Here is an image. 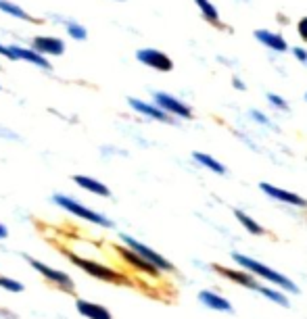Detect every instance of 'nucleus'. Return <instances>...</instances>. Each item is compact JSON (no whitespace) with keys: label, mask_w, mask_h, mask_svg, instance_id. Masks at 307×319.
<instances>
[{"label":"nucleus","mask_w":307,"mask_h":319,"mask_svg":"<svg viewBox=\"0 0 307 319\" xmlns=\"http://www.w3.org/2000/svg\"><path fill=\"white\" fill-rule=\"evenodd\" d=\"M52 203H54L56 207H61L63 211H67V213H71V215H75V217L84 219V221L97 223V226H103V228H113V221H111L109 217H105V215H103V213H99V211H92L90 207L82 205L80 201H75V198H71V196H65V194H54V196H52Z\"/></svg>","instance_id":"nucleus-1"},{"label":"nucleus","mask_w":307,"mask_h":319,"mask_svg":"<svg viewBox=\"0 0 307 319\" xmlns=\"http://www.w3.org/2000/svg\"><path fill=\"white\" fill-rule=\"evenodd\" d=\"M232 259H234L240 267L249 269L251 273H255V275H259V277H263V280H267V282H272V284H278V286H282V288H286V290H291V292H299L297 284H293V282H291L289 277H284L282 273H278V271H274V269H270V267L257 263L255 259H249V257H244V254H238V252L232 254Z\"/></svg>","instance_id":"nucleus-2"},{"label":"nucleus","mask_w":307,"mask_h":319,"mask_svg":"<svg viewBox=\"0 0 307 319\" xmlns=\"http://www.w3.org/2000/svg\"><path fill=\"white\" fill-rule=\"evenodd\" d=\"M136 58H138V63H142V65L155 69V71H161V73H167L174 69V61L157 48H140L136 52Z\"/></svg>","instance_id":"nucleus-3"},{"label":"nucleus","mask_w":307,"mask_h":319,"mask_svg":"<svg viewBox=\"0 0 307 319\" xmlns=\"http://www.w3.org/2000/svg\"><path fill=\"white\" fill-rule=\"evenodd\" d=\"M152 103H155L157 107H161L171 117H180V119H190L193 117V109L188 105H184L182 101H178L176 96H171V94L155 92L152 94Z\"/></svg>","instance_id":"nucleus-4"},{"label":"nucleus","mask_w":307,"mask_h":319,"mask_svg":"<svg viewBox=\"0 0 307 319\" xmlns=\"http://www.w3.org/2000/svg\"><path fill=\"white\" fill-rule=\"evenodd\" d=\"M69 259H71V263L73 265H78V267H82L88 275H92V277H99V280H105V282H124V275H119L115 269H111V267H105V265H101V263H94V261H88V259H80V257H75V254H69Z\"/></svg>","instance_id":"nucleus-5"},{"label":"nucleus","mask_w":307,"mask_h":319,"mask_svg":"<svg viewBox=\"0 0 307 319\" xmlns=\"http://www.w3.org/2000/svg\"><path fill=\"white\" fill-rule=\"evenodd\" d=\"M121 240H124V244H126V246H130L132 250H136V252L140 254V257H144L146 261H150L155 267H159L161 271H169V269H174V267H171V263H169L165 257H161L159 252H155L152 248H148L146 244H142V242L134 240L132 236H128V234H121Z\"/></svg>","instance_id":"nucleus-6"},{"label":"nucleus","mask_w":307,"mask_h":319,"mask_svg":"<svg viewBox=\"0 0 307 319\" xmlns=\"http://www.w3.org/2000/svg\"><path fill=\"white\" fill-rule=\"evenodd\" d=\"M25 259H27V263L32 265L42 277L50 280L52 284L59 286V288H63L65 292H71V290H73V282H71V277H69L67 273L59 271V269H52V267H48L46 263H40V261H36V259H29V257H25Z\"/></svg>","instance_id":"nucleus-7"},{"label":"nucleus","mask_w":307,"mask_h":319,"mask_svg":"<svg viewBox=\"0 0 307 319\" xmlns=\"http://www.w3.org/2000/svg\"><path fill=\"white\" fill-rule=\"evenodd\" d=\"M11 61H25V63H32V65L44 69V71H50L52 65L48 63V58L44 54H40L38 50L34 48H25V46H19V44H11Z\"/></svg>","instance_id":"nucleus-8"},{"label":"nucleus","mask_w":307,"mask_h":319,"mask_svg":"<svg viewBox=\"0 0 307 319\" xmlns=\"http://www.w3.org/2000/svg\"><path fill=\"white\" fill-rule=\"evenodd\" d=\"M128 105H130L136 113H140V115H144V117H148V119H152V121L174 123V117L167 115V113H165L161 107H157L155 103H146V101H140V98H128Z\"/></svg>","instance_id":"nucleus-9"},{"label":"nucleus","mask_w":307,"mask_h":319,"mask_svg":"<svg viewBox=\"0 0 307 319\" xmlns=\"http://www.w3.org/2000/svg\"><path fill=\"white\" fill-rule=\"evenodd\" d=\"M32 48L44 56H61L65 52V42L56 36H36L32 40Z\"/></svg>","instance_id":"nucleus-10"},{"label":"nucleus","mask_w":307,"mask_h":319,"mask_svg":"<svg viewBox=\"0 0 307 319\" xmlns=\"http://www.w3.org/2000/svg\"><path fill=\"white\" fill-rule=\"evenodd\" d=\"M259 190H263V192L276 201H280V203H286V205H293V207H307V201L301 198L299 194L295 192H289V190H282L278 186H272V184H259Z\"/></svg>","instance_id":"nucleus-11"},{"label":"nucleus","mask_w":307,"mask_h":319,"mask_svg":"<svg viewBox=\"0 0 307 319\" xmlns=\"http://www.w3.org/2000/svg\"><path fill=\"white\" fill-rule=\"evenodd\" d=\"M117 250H119L121 257H124V261L130 263L132 267H136V269H140V271H144V273H148V275H159L161 269L155 267L150 261H146L144 257H140V254H138L136 250H132L130 246H119Z\"/></svg>","instance_id":"nucleus-12"},{"label":"nucleus","mask_w":307,"mask_h":319,"mask_svg":"<svg viewBox=\"0 0 307 319\" xmlns=\"http://www.w3.org/2000/svg\"><path fill=\"white\" fill-rule=\"evenodd\" d=\"M255 40H259L263 46L272 48L274 52H286L289 50V42L280 34H274V31H270V29H257Z\"/></svg>","instance_id":"nucleus-13"},{"label":"nucleus","mask_w":307,"mask_h":319,"mask_svg":"<svg viewBox=\"0 0 307 319\" xmlns=\"http://www.w3.org/2000/svg\"><path fill=\"white\" fill-rule=\"evenodd\" d=\"M73 182L82 188V190H86V192H92V194H97V196H111V190L103 184V182H99V180H94V177H88V175H73Z\"/></svg>","instance_id":"nucleus-14"},{"label":"nucleus","mask_w":307,"mask_h":319,"mask_svg":"<svg viewBox=\"0 0 307 319\" xmlns=\"http://www.w3.org/2000/svg\"><path fill=\"white\" fill-rule=\"evenodd\" d=\"M75 307H78L80 315H84L88 319H113L111 313L103 305H94V303H88V301H78Z\"/></svg>","instance_id":"nucleus-15"},{"label":"nucleus","mask_w":307,"mask_h":319,"mask_svg":"<svg viewBox=\"0 0 307 319\" xmlns=\"http://www.w3.org/2000/svg\"><path fill=\"white\" fill-rule=\"evenodd\" d=\"M213 269H216L218 273H222V275H226L228 280H232V282H238V284H242V286H247V288H253V290H257V282L253 280V275L251 273H244V271H234V269H226V267H220V265H213Z\"/></svg>","instance_id":"nucleus-16"},{"label":"nucleus","mask_w":307,"mask_h":319,"mask_svg":"<svg viewBox=\"0 0 307 319\" xmlns=\"http://www.w3.org/2000/svg\"><path fill=\"white\" fill-rule=\"evenodd\" d=\"M199 301H201L205 307H209V309L226 311V313L232 311V305H230L226 298H222V296H218V294H213V292H209V290H203V292L199 294Z\"/></svg>","instance_id":"nucleus-17"},{"label":"nucleus","mask_w":307,"mask_h":319,"mask_svg":"<svg viewBox=\"0 0 307 319\" xmlns=\"http://www.w3.org/2000/svg\"><path fill=\"white\" fill-rule=\"evenodd\" d=\"M195 3H197L199 11H201V15H203V19H205L207 23L220 27V13H218L216 7H213V5L209 3V0H195Z\"/></svg>","instance_id":"nucleus-18"},{"label":"nucleus","mask_w":307,"mask_h":319,"mask_svg":"<svg viewBox=\"0 0 307 319\" xmlns=\"http://www.w3.org/2000/svg\"><path fill=\"white\" fill-rule=\"evenodd\" d=\"M193 156H195V161H197L199 165L211 169L213 173H226V167L218 161V158H213L211 154H205V152H193Z\"/></svg>","instance_id":"nucleus-19"},{"label":"nucleus","mask_w":307,"mask_h":319,"mask_svg":"<svg viewBox=\"0 0 307 319\" xmlns=\"http://www.w3.org/2000/svg\"><path fill=\"white\" fill-rule=\"evenodd\" d=\"M0 11L11 15V17H15V19H21V21H32V15H29L23 7L11 3V0H0Z\"/></svg>","instance_id":"nucleus-20"},{"label":"nucleus","mask_w":307,"mask_h":319,"mask_svg":"<svg viewBox=\"0 0 307 319\" xmlns=\"http://www.w3.org/2000/svg\"><path fill=\"white\" fill-rule=\"evenodd\" d=\"M234 217H236V219L242 223V226H244V230H247V232H251L253 236H261V234H263V228L259 226V223H257L253 217H249L247 213H242V211H238V209H236V211H234Z\"/></svg>","instance_id":"nucleus-21"},{"label":"nucleus","mask_w":307,"mask_h":319,"mask_svg":"<svg viewBox=\"0 0 307 319\" xmlns=\"http://www.w3.org/2000/svg\"><path fill=\"white\" fill-rule=\"evenodd\" d=\"M65 31H67L69 38H73V40H78V42H84V40L88 38L86 27H84L82 23H78V21H65Z\"/></svg>","instance_id":"nucleus-22"},{"label":"nucleus","mask_w":307,"mask_h":319,"mask_svg":"<svg viewBox=\"0 0 307 319\" xmlns=\"http://www.w3.org/2000/svg\"><path fill=\"white\" fill-rule=\"evenodd\" d=\"M257 290H259L263 296L272 298V303H278V305H282V307H289V301H286V296H282L280 292L270 290V288H265V286H257Z\"/></svg>","instance_id":"nucleus-23"},{"label":"nucleus","mask_w":307,"mask_h":319,"mask_svg":"<svg viewBox=\"0 0 307 319\" xmlns=\"http://www.w3.org/2000/svg\"><path fill=\"white\" fill-rule=\"evenodd\" d=\"M0 288H5L9 292H21L23 290V284L17 282V280H11V277H3L0 275Z\"/></svg>","instance_id":"nucleus-24"},{"label":"nucleus","mask_w":307,"mask_h":319,"mask_svg":"<svg viewBox=\"0 0 307 319\" xmlns=\"http://www.w3.org/2000/svg\"><path fill=\"white\" fill-rule=\"evenodd\" d=\"M267 101H270L276 109H280V111L286 109V101H284L282 96H278V94H272V92H270V94H267Z\"/></svg>","instance_id":"nucleus-25"},{"label":"nucleus","mask_w":307,"mask_h":319,"mask_svg":"<svg viewBox=\"0 0 307 319\" xmlns=\"http://www.w3.org/2000/svg\"><path fill=\"white\" fill-rule=\"evenodd\" d=\"M297 31H299L301 40L307 42V17H301V19H299V23H297Z\"/></svg>","instance_id":"nucleus-26"},{"label":"nucleus","mask_w":307,"mask_h":319,"mask_svg":"<svg viewBox=\"0 0 307 319\" xmlns=\"http://www.w3.org/2000/svg\"><path fill=\"white\" fill-rule=\"evenodd\" d=\"M293 54H295V58H297L299 63H305V65H307V50H305V48L295 46V48H293Z\"/></svg>","instance_id":"nucleus-27"},{"label":"nucleus","mask_w":307,"mask_h":319,"mask_svg":"<svg viewBox=\"0 0 307 319\" xmlns=\"http://www.w3.org/2000/svg\"><path fill=\"white\" fill-rule=\"evenodd\" d=\"M251 117H253V119H257L261 125H270V119H267L261 111H251Z\"/></svg>","instance_id":"nucleus-28"},{"label":"nucleus","mask_w":307,"mask_h":319,"mask_svg":"<svg viewBox=\"0 0 307 319\" xmlns=\"http://www.w3.org/2000/svg\"><path fill=\"white\" fill-rule=\"evenodd\" d=\"M0 56H5V58L11 61V48L7 44H3V42H0Z\"/></svg>","instance_id":"nucleus-29"},{"label":"nucleus","mask_w":307,"mask_h":319,"mask_svg":"<svg viewBox=\"0 0 307 319\" xmlns=\"http://www.w3.org/2000/svg\"><path fill=\"white\" fill-rule=\"evenodd\" d=\"M7 236H9V230L3 226V223H0V240H5Z\"/></svg>","instance_id":"nucleus-30"},{"label":"nucleus","mask_w":307,"mask_h":319,"mask_svg":"<svg viewBox=\"0 0 307 319\" xmlns=\"http://www.w3.org/2000/svg\"><path fill=\"white\" fill-rule=\"evenodd\" d=\"M232 84H234V88H238V90H244V84H242L238 77H234V79H232Z\"/></svg>","instance_id":"nucleus-31"},{"label":"nucleus","mask_w":307,"mask_h":319,"mask_svg":"<svg viewBox=\"0 0 307 319\" xmlns=\"http://www.w3.org/2000/svg\"><path fill=\"white\" fill-rule=\"evenodd\" d=\"M0 136H5V138H15L13 132H7V130H3V127H0Z\"/></svg>","instance_id":"nucleus-32"},{"label":"nucleus","mask_w":307,"mask_h":319,"mask_svg":"<svg viewBox=\"0 0 307 319\" xmlns=\"http://www.w3.org/2000/svg\"><path fill=\"white\" fill-rule=\"evenodd\" d=\"M305 101H307V94H305Z\"/></svg>","instance_id":"nucleus-33"}]
</instances>
